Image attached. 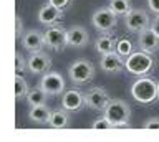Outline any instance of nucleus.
Returning a JSON list of instances; mask_svg holds the SVG:
<instances>
[{
  "label": "nucleus",
  "mask_w": 159,
  "mask_h": 142,
  "mask_svg": "<svg viewBox=\"0 0 159 142\" xmlns=\"http://www.w3.org/2000/svg\"><path fill=\"white\" fill-rule=\"evenodd\" d=\"M131 96L141 104H149L159 97L157 83L148 76H141L131 86Z\"/></svg>",
  "instance_id": "f257e3e1"
},
{
  "label": "nucleus",
  "mask_w": 159,
  "mask_h": 142,
  "mask_svg": "<svg viewBox=\"0 0 159 142\" xmlns=\"http://www.w3.org/2000/svg\"><path fill=\"white\" fill-rule=\"evenodd\" d=\"M124 68L134 76H146L152 71L154 68V60L151 55L143 50L133 51L126 60H124Z\"/></svg>",
  "instance_id": "f03ea898"
},
{
  "label": "nucleus",
  "mask_w": 159,
  "mask_h": 142,
  "mask_svg": "<svg viewBox=\"0 0 159 142\" xmlns=\"http://www.w3.org/2000/svg\"><path fill=\"white\" fill-rule=\"evenodd\" d=\"M103 112L114 127H126L131 121V107L123 99H111Z\"/></svg>",
  "instance_id": "7ed1b4c3"
},
{
  "label": "nucleus",
  "mask_w": 159,
  "mask_h": 142,
  "mask_svg": "<svg viewBox=\"0 0 159 142\" xmlns=\"http://www.w3.org/2000/svg\"><path fill=\"white\" fill-rule=\"evenodd\" d=\"M68 76L75 84H86L94 78V65L89 60H75L68 68Z\"/></svg>",
  "instance_id": "20e7f679"
},
{
  "label": "nucleus",
  "mask_w": 159,
  "mask_h": 142,
  "mask_svg": "<svg viewBox=\"0 0 159 142\" xmlns=\"http://www.w3.org/2000/svg\"><path fill=\"white\" fill-rule=\"evenodd\" d=\"M91 23L98 32L109 33L113 32L118 25V15L109 7H101L91 15Z\"/></svg>",
  "instance_id": "39448f33"
},
{
  "label": "nucleus",
  "mask_w": 159,
  "mask_h": 142,
  "mask_svg": "<svg viewBox=\"0 0 159 142\" xmlns=\"http://www.w3.org/2000/svg\"><path fill=\"white\" fill-rule=\"evenodd\" d=\"M124 25L129 32L141 33L143 30L151 27V18H149L148 12L143 10V8H131L124 15Z\"/></svg>",
  "instance_id": "423d86ee"
},
{
  "label": "nucleus",
  "mask_w": 159,
  "mask_h": 142,
  "mask_svg": "<svg viewBox=\"0 0 159 142\" xmlns=\"http://www.w3.org/2000/svg\"><path fill=\"white\" fill-rule=\"evenodd\" d=\"M40 88L47 93L48 96H58L65 93V88H66V83H65V78L60 75L58 71H47L40 80Z\"/></svg>",
  "instance_id": "0eeeda50"
},
{
  "label": "nucleus",
  "mask_w": 159,
  "mask_h": 142,
  "mask_svg": "<svg viewBox=\"0 0 159 142\" xmlns=\"http://www.w3.org/2000/svg\"><path fill=\"white\" fill-rule=\"evenodd\" d=\"M66 35H68V30H65L60 25L48 27L47 32H45V43L53 51H61L65 46H68Z\"/></svg>",
  "instance_id": "6e6552de"
},
{
  "label": "nucleus",
  "mask_w": 159,
  "mask_h": 142,
  "mask_svg": "<svg viewBox=\"0 0 159 142\" xmlns=\"http://www.w3.org/2000/svg\"><path fill=\"white\" fill-rule=\"evenodd\" d=\"M109 101H111V97L103 88H91L89 91L84 93V104L93 111H104Z\"/></svg>",
  "instance_id": "1a4fd4ad"
},
{
  "label": "nucleus",
  "mask_w": 159,
  "mask_h": 142,
  "mask_svg": "<svg viewBox=\"0 0 159 142\" xmlns=\"http://www.w3.org/2000/svg\"><path fill=\"white\" fill-rule=\"evenodd\" d=\"M22 46L25 48V51L28 53H37L42 51L43 46H47L45 43V33L38 32V30H28L22 35Z\"/></svg>",
  "instance_id": "9d476101"
},
{
  "label": "nucleus",
  "mask_w": 159,
  "mask_h": 142,
  "mask_svg": "<svg viewBox=\"0 0 159 142\" xmlns=\"http://www.w3.org/2000/svg\"><path fill=\"white\" fill-rule=\"evenodd\" d=\"M99 66L104 73H109V75H114V73H121L124 68V58L119 55L118 51H111V53H104L101 55V60H99Z\"/></svg>",
  "instance_id": "9b49d317"
},
{
  "label": "nucleus",
  "mask_w": 159,
  "mask_h": 142,
  "mask_svg": "<svg viewBox=\"0 0 159 142\" xmlns=\"http://www.w3.org/2000/svg\"><path fill=\"white\" fill-rule=\"evenodd\" d=\"M84 104V94L80 89H65V93L61 94V107H65L70 112H76L80 111Z\"/></svg>",
  "instance_id": "f8f14e48"
},
{
  "label": "nucleus",
  "mask_w": 159,
  "mask_h": 142,
  "mask_svg": "<svg viewBox=\"0 0 159 142\" xmlns=\"http://www.w3.org/2000/svg\"><path fill=\"white\" fill-rule=\"evenodd\" d=\"M28 63V71L32 75H45L47 71H50L52 68V60L47 53L43 51H37V53H32L30 58L27 60Z\"/></svg>",
  "instance_id": "ddd939ff"
},
{
  "label": "nucleus",
  "mask_w": 159,
  "mask_h": 142,
  "mask_svg": "<svg viewBox=\"0 0 159 142\" xmlns=\"http://www.w3.org/2000/svg\"><path fill=\"white\" fill-rule=\"evenodd\" d=\"M138 46L139 50L149 53V55H154L159 50V35L152 30L151 27L143 30L138 37Z\"/></svg>",
  "instance_id": "4468645a"
},
{
  "label": "nucleus",
  "mask_w": 159,
  "mask_h": 142,
  "mask_svg": "<svg viewBox=\"0 0 159 142\" xmlns=\"http://www.w3.org/2000/svg\"><path fill=\"white\" fill-rule=\"evenodd\" d=\"M61 15H63L61 10H58V8L53 7L52 3H45V5H42L38 10V22L45 27H53L60 22Z\"/></svg>",
  "instance_id": "2eb2a0df"
},
{
  "label": "nucleus",
  "mask_w": 159,
  "mask_h": 142,
  "mask_svg": "<svg viewBox=\"0 0 159 142\" xmlns=\"http://www.w3.org/2000/svg\"><path fill=\"white\" fill-rule=\"evenodd\" d=\"M68 46L73 48H84L89 43V35L86 32V28L81 25H75L68 30Z\"/></svg>",
  "instance_id": "dca6fc26"
},
{
  "label": "nucleus",
  "mask_w": 159,
  "mask_h": 142,
  "mask_svg": "<svg viewBox=\"0 0 159 142\" xmlns=\"http://www.w3.org/2000/svg\"><path fill=\"white\" fill-rule=\"evenodd\" d=\"M68 112L70 111H66L65 107L57 109V111H52L50 119H48L50 127H53V129H63V127H68V124H70V114Z\"/></svg>",
  "instance_id": "f3484780"
},
{
  "label": "nucleus",
  "mask_w": 159,
  "mask_h": 142,
  "mask_svg": "<svg viewBox=\"0 0 159 142\" xmlns=\"http://www.w3.org/2000/svg\"><path fill=\"white\" fill-rule=\"evenodd\" d=\"M50 107L47 104H40V106H32V109L28 112V117L32 122H38V124H45L50 119Z\"/></svg>",
  "instance_id": "a211bd4d"
},
{
  "label": "nucleus",
  "mask_w": 159,
  "mask_h": 142,
  "mask_svg": "<svg viewBox=\"0 0 159 142\" xmlns=\"http://www.w3.org/2000/svg\"><path fill=\"white\" fill-rule=\"evenodd\" d=\"M94 48L99 55H104V53H111V51H116V40L113 37H109L104 33L103 37H99L96 41H94Z\"/></svg>",
  "instance_id": "6ab92c4d"
},
{
  "label": "nucleus",
  "mask_w": 159,
  "mask_h": 142,
  "mask_svg": "<svg viewBox=\"0 0 159 142\" xmlns=\"http://www.w3.org/2000/svg\"><path fill=\"white\" fill-rule=\"evenodd\" d=\"M47 97L48 94L45 93L40 86L37 88H32V89L28 91V94H27V102L30 106H40V104H47Z\"/></svg>",
  "instance_id": "aec40b11"
},
{
  "label": "nucleus",
  "mask_w": 159,
  "mask_h": 142,
  "mask_svg": "<svg viewBox=\"0 0 159 142\" xmlns=\"http://www.w3.org/2000/svg\"><path fill=\"white\" fill-rule=\"evenodd\" d=\"M108 7L111 8L118 17H124L133 8L131 3H129V0H109V5Z\"/></svg>",
  "instance_id": "412c9836"
},
{
  "label": "nucleus",
  "mask_w": 159,
  "mask_h": 142,
  "mask_svg": "<svg viewBox=\"0 0 159 142\" xmlns=\"http://www.w3.org/2000/svg\"><path fill=\"white\" fill-rule=\"evenodd\" d=\"M28 91H30V88H28L27 80L23 76H15V99L20 101L23 97H27Z\"/></svg>",
  "instance_id": "4be33fe9"
},
{
  "label": "nucleus",
  "mask_w": 159,
  "mask_h": 142,
  "mask_svg": "<svg viewBox=\"0 0 159 142\" xmlns=\"http://www.w3.org/2000/svg\"><path fill=\"white\" fill-rule=\"evenodd\" d=\"M116 51L124 58V60H126V58L134 51L133 41L129 40V38H119V40H116Z\"/></svg>",
  "instance_id": "5701e85b"
},
{
  "label": "nucleus",
  "mask_w": 159,
  "mask_h": 142,
  "mask_svg": "<svg viewBox=\"0 0 159 142\" xmlns=\"http://www.w3.org/2000/svg\"><path fill=\"white\" fill-rule=\"evenodd\" d=\"M25 70H28V63L20 51L15 53V76H22Z\"/></svg>",
  "instance_id": "b1692460"
},
{
  "label": "nucleus",
  "mask_w": 159,
  "mask_h": 142,
  "mask_svg": "<svg viewBox=\"0 0 159 142\" xmlns=\"http://www.w3.org/2000/svg\"><path fill=\"white\" fill-rule=\"evenodd\" d=\"M91 127L93 129H113L114 126H113V122L109 121L106 116H103V117H98V119L91 124Z\"/></svg>",
  "instance_id": "393cba45"
},
{
  "label": "nucleus",
  "mask_w": 159,
  "mask_h": 142,
  "mask_svg": "<svg viewBox=\"0 0 159 142\" xmlns=\"http://www.w3.org/2000/svg\"><path fill=\"white\" fill-rule=\"evenodd\" d=\"M48 3H52L53 7H57L58 10H65V8H66L70 3H71V0H48Z\"/></svg>",
  "instance_id": "a878e982"
},
{
  "label": "nucleus",
  "mask_w": 159,
  "mask_h": 142,
  "mask_svg": "<svg viewBox=\"0 0 159 142\" xmlns=\"http://www.w3.org/2000/svg\"><path fill=\"white\" fill-rule=\"evenodd\" d=\"M146 129H159V117H151L149 121L144 122Z\"/></svg>",
  "instance_id": "bb28decb"
},
{
  "label": "nucleus",
  "mask_w": 159,
  "mask_h": 142,
  "mask_svg": "<svg viewBox=\"0 0 159 142\" xmlns=\"http://www.w3.org/2000/svg\"><path fill=\"white\" fill-rule=\"evenodd\" d=\"M15 25H17V28H15V33H17V38H22V35H23V23H22V18L20 17H17L15 18Z\"/></svg>",
  "instance_id": "cd10ccee"
},
{
  "label": "nucleus",
  "mask_w": 159,
  "mask_h": 142,
  "mask_svg": "<svg viewBox=\"0 0 159 142\" xmlns=\"http://www.w3.org/2000/svg\"><path fill=\"white\" fill-rule=\"evenodd\" d=\"M148 8L154 15H159V0H148Z\"/></svg>",
  "instance_id": "c85d7f7f"
},
{
  "label": "nucleus",
  "mask_w": 159,
  "mask_h": 142,
  "mask_svg": "<svg viewBox=\"0 0 159 142\" xmlns=\"http://www.w3.org/2000/svg\"><path fill=\"white\" fill-rule=\"evenodd\" d=\"M151 28L159 35V15H156V17L151 20Z\"/></svg>",
  "instance_id": "c756f323"
},
{
  "label": "nucleus",
  "mask_w": 159,
  "mask_h": 142,
  "mask_svg": "<svg viewBox=\"0 0 159 142\" xmlns=\"http://www.w3.org/2000/svg\"><path fill=\"white\" fill-rule=\"evenodd\" d=\"M157 91H159V83H157Z\"/></svg>",
  "instance_id": "7c9ffc66"
}]
</instances>
